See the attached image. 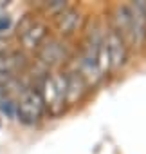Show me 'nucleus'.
I'll list each match as a JSON object with an SVG mask.
<instances>
[{"mask_svg": "<svg viewBox=\"0 0 146 154\" xmlns=\"http://www.w3.org/2000/svg\"><path fill=\"white\" fill-rule=\"evenodd\" d=\"M29 67V60L20 51H4L0 53V74L22 76Z\"/></svg>", "mask_w": 146, "mask_h": 154, "instance_id": "obj_8", "label": "nucleus"}, {"mask_svg": "<svg viewBox=\"0 0 146 154\" xmlns=\"http://www.w3.org/2000/svg\"><path fill=\"white\" fill-rule=\"evenodd\" d=\"M0 127H2V122H0Z\"/></svg>", "mask_w": 146, "mask_h": 154, "instance_id": "obj_11", "label": "nucleus"}, {"mask_svg": "<svg viewBox=\"0 0 146 154\" xmlns=\"http://www.w3.org/2000/svg\"><path fill=\"white\" fill-rule=\"evenodd\" d=\"M69 6H70L69 2H63V0H54V2H40V4H36V9L40 13H43L45 17H52L54 18L56 15H60Z\"/></svg>", "mask_w": 146, "mask_h": 154, "instance_id": "obj_9", "label": "nucleus"}, {"mask_svg": "<svg viewBox=\"0 0 146 154\" xmlns=\"http://www.w3.org/2000/svg\"><path fill=\"white\" fill-rule=\"evenodd\" d=\"M65 82H67V103L69 105L80 103L90 89L89 84L85 82V78L76 69H69L65 72Z\"/></svg>", "mask_w": 146, "mask_h": 154, "instance_id": "obj_7", "label": "nucleus"}, {"mask_svg": "<svg viewBox=\"0 0 146 154\" xmlns=\"http://www.w3.org/2000/svg\"><path fill=\"white\" fill-rule=\"evenodd\" d=\"M83 22H85L83 13L76 9L74 6H69L67 9H63L60 15L54 17V27L60 38H69L74 33H78L80 29H83Z\"/></svg>", "mask_w": 146, "mask_h": 154, "instance_id": "obj_6", "label": "nucleus"}, {"mask_svg": "<svg viewBox=\"0 0 146 154\" xmlns=\"http://www.w3.org/2000/svg\"><path fill=\"white\" fill-rule=\"evenodd\" d=\"M38 91L49 116L58 118L67 111V82L63 71H47L38 85Z\"/></svg>", "mask_w": 146, "mask_h": 154, "instance_id": "obj_1", "label": "nucleus"}, {"mask_svg": "<svg viewBox=\"0 0 146 154\" xmlns=\"http://www.w3.org/2000/svg\"><path fill=\"white\" fill-rule=\"evenodd\" d=\"M0 112L6 114V118H16V98H6L0 102Z\"/></svg>", "mask_w": 146, "mask_h": 154, "instance_id": "obj_10", "label": "nucleus"}, {"mask_svg": "<svg viewBox=\"0 0 146 154\" xmlns=\"http://www.w3.org/2000/svg\"><path fill=\"white\" fill-rule=\"evenodd\" d=\"M36 60L45 67V69H58L69 62H72V51L67 45L65 38L60 36H49L42 47L36 51Z\"/></svg>", "mask_w": 146, "mask_h": 154, "instance_id": "obj_4", "label": "nucleus"}, {"mask_svg": "<svg viewBox=\"0 0 146 154\" xmlns=\"http://www.w3.org/2000/svg\"><path fill=\"white\" fill-rule=\"evenodd\" d=\"M105 53L108 58V74L121 72V69L126 65L128 60V47L110 26L105 31Z\"/></svg>", "mask_w": 146, "mask_h": 154, "instance_id": "obj_5", "label": "nucleus"}, {"mask_svg": "<svg viewBox=\"0 0 146 154\" xmlns=\"http://www.w3.org/2000/svg\"><path fill=\"white\" fill-rule=\"evenodd\" d=\"M16 36H18V42L24 51L36 54V51L42 47V44L51 36V33H49L47 22L42 17L25 13L24 17H20V20L16 24Z\"/></svg>", "mask_w": 146, "mask_h": 154, "instance_id": "obj_2", "label": "nucleus"}, {"mask_svg": "<svg viewBox=\"0 0 146 154\" xmlns=\"http://www.w3.org/2000/svg\"><path fill=\"white\" fill-rule=\"evenodd\" d=\"M45 112L38 87L27 85L16 98V120L24 125H36Z\"/></svg>", "mask_w": 146, "mask_h": 154, "instance_id": "obj_3", "label": "nucleus"}]
</instances>
